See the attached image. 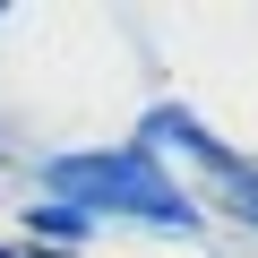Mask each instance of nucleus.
<instances>
[{"label":"nucleus","mask_w":258,"mask_h":258,"mask_svg":"<svg viewBox=\"0 0 258 258\" xmlns=\"http://www.w3.org/2000/svg\"><path fill=\"white\" fill-rule=\"evenodd\" d=\"M52 181H60L69 198H86V207L155 215V224H172V232H198V207H189L147 155H69V164H52Z\"/></svg>","instance_id":"f257e3e1"}]
</instances>
